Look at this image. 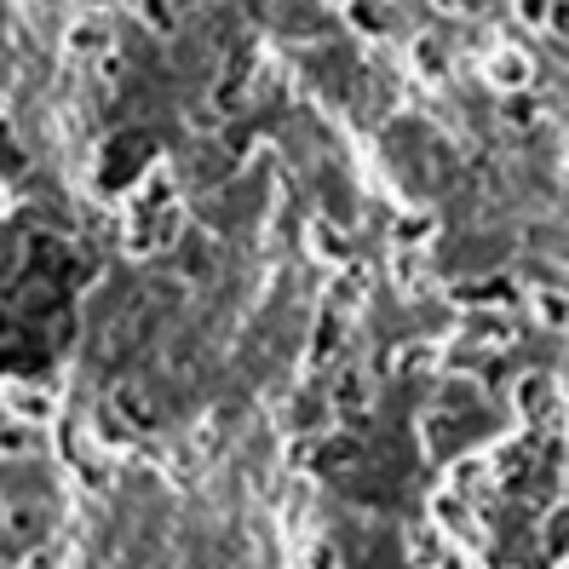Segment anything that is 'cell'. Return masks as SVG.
<instances>
[{
    "mask_svg": "<svg viewBox=\"0 0 569 569\" xmlns=\"http://www.w3.org/2000/svg\"><path fill=\"white\" fill-rule=\"evenodd\" d=\"M0 369H47L76 328L81 259L53 231H18L0 242Z\"/></svg>",
    "mask_w": 569,
    "mask_h": 569,
    "instance_id": "6da1fadb",
    "label": "cell"
}]
</instances>
